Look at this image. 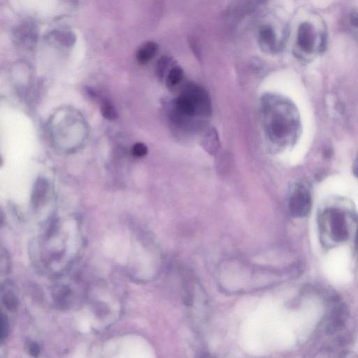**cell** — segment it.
I'll use <instances>...</instances> for the list:
<instances>
[{
	"mask_svg": "<svg viewBox=\"0 0 358 358\" xmlns=\"http://www.w3.org/2000/svg\"><path fill=\"white\" fill-rule=\"evenodd\" d=\"M311 196L307 188L303 186H297L292 193L289 200V208L294 217H305L311 208Z\"/></svg>",
	"mask_w": 358,
	"mask_h": 358,
	"instance_id": "6da1fadb",
	"label": "cell"
},
{
	"mask_svg": "<svg viewBox=\"0 0 358 358\" xmlns=\"http://www.w3.org/2000/svg\"><path fill=\"white\" fill-rule=\"evenodd\" d=\"M324 217L330 224L331 232L335 240H346L348 236L346 216L342 211L338 208H330L325 211Z\"/></svg>",
	"mask_w": 358,
	"mask_h": 358,
	"instance_id": "7a4b0ae2",
	"label": "cell"
},
{
	"mask_svg": "<svg viewBox=\"0 0 358 358\" xmlns=\"http://www.w3.org/2000/svg\"><path fill=\"white\" fill-rule=\"evenodd\" d=\"M314 44L313 31L310 24L302 25L298 31V44L304 51L310 53L312 51Z\"/></svg>",
	"mask_w": 358,
	"mask_h": 358,
	"instance_id": "3957f363",
	"label": "cell"
},
{
	"mask_svg": "<svg viewBox=\"0 0 358 358\" xmlns=\"http://www.w3.org/2000/svg\"><path fill=\"white\" fill-rule=\"evenodd\" d=\"M48 190V182L44 178H39L34 186L33 203L34 206L38 207L44 202Z\"/></svg>",
	"mask_w": 358,
	"mask_h": 358,
	"instance_id": "277c9868",
	"label": "cell"
},
{
	"mask_svg": "<svg viewBox=\"0 0 358 358\" xmlns=\"http://www.w3.org/2000/svg\"><path fill=\"white\" fill-rule=\"evenodd\" d=\"M158 51V45L156 43L150 42L145 43L138 50L137 58L140 64L143 65L150 61Z\"/></svg>",
	"mask_w": 358,
	"mask_h": 358,
	"instance_id": "5b68a950",
	"label": "cell"
},
{
	"mask_svg": "<svg viewBox=\"0 0 358 358\" xmlns=\"http://www.w3.org/2000/svg\"><path fill=\"white\" fill-rule=\"evenodd\" d=\"M184 72L181 67H175L168 74L167 84L169 87H174L182 81Z\"/></svg>",
	"mask_w": 358,
	"mask_h": 358,
	"instance_id": "8992f818",
	"label": "cell"
},
{
	"mask_svg": "<svg viewBox=\"0 0 358 358\" xmlns=\"http://www.w3.org/2000/svg\"><path fill=\"white\" fill-rule=\"evenodd\" d=\"M101 112L105 118L109 121H114L117 118V113L114 106L107 100L102 102L101 106Z\"/></svg>",
	"mask_w": 358,
	"mask_h": 358,
	"instance_id": "52a82bcc",
	"label": "cell"
},
{
	"mask_svg": "<svg viewBox=\"0 0 358 358\" xmlns=\"http://www.w3.org/2000/svg\"><path fill=\"white\" fill-rule=\"evenodd\" d=\"M204 146L210 154H214L218 150V139L216 131L210 132L204 141Z\"/></svg>",
	"mask_w": 358,
	"mask_h": 358,
	"instance_id": "ba28073f",
	"label": "cell"
},
{
	"mask_svg": "<svg viewBox=\"0 0 358 358\" xmlns=\"http://www.w3.org/2000/svg\"><path fill=\"white\" fill-rule=\"evenodd\" d=\"M260 37L263 44L270 47H272L275 44V36L271 27L267 26L262 27L260 31Z\"/></svg>",
	"mask_w": 358,
	"mask_h": 358,
	"instance_id": "9c48e42d",
	"label": "cell"
},
{
	"mask_svg": "<svg viewBox=\"0 0 358 358\" xmlns=\"http://www.w3.org/2000/svg\"><path fill=\"white\" fill-rule=\"evenodd\" d=\"M2 300H3L4 306H5L7 310H16L18 305V302L16 295L13 292H9L4 294Z\"/></svg>",
	"mask_w": 358,
	"mask_h": 358,
	"instance_id": "30bf717a",
	"label": "cell"
},
{
	"mask_svg": "<svg viewBox=\"0 0 358 358\" xmlns=\"http://www.w3.org/2000/svg\"><path fill=\"white\" fill-rule=\"evenodd\" d=\"M132 153L134 156L141 158V157L145 156L147 154L148 148H147L146 145L143 144V143H137L132 147Z\"/></svg>",
	"mask_w": 358,
	"mask_h": 358,
	"instance_id": "8fae6325",
	"label": "cell"
},
{
	"mask_svg": "<svg viewBox=\"0 0 358 358\" xmlns=\"http://www.w3.org/2000/svg\"><path fill=\"white\" fill-rule=\"evenodd\" d=\"M168 63H169V59L166 57H162V58L158 61L156 66V72L157 74H158V76H159L160 78L163 77L165 71L167 70Z\"/></svg>",
	"mask_w": 358,
	"mask_h": 358,
	"instance_id": "7c38bea8",
	"label": "cell"
},
{
	"mask_svg": "<svg viewBox=\"0 0 358 358\" xmlns=\"http://www.w3.org/2000/svg\"><path fill=\"white\" fill-rule=\"evenodd\" d=\"M9 325L8 319L5 315L2 314L1 316V341H3L9 335Z\"/></svg>",
	"mask_w": 358,
	"mask_h": 358,
	"instance_id": "4fadbf2b",
	"label": "cell"
},
{
	"mask_svg": "<svg viewBox=\"0 0 358 358\" xmlns=\"http://www.w3.org/2000/svg\"><path fill=\"white\" fill-rule=\"evenodd\" d=\"M28 352L31 354V355L34 356V357H37L38 356L39 352H40V348H39V345L37 343L32 342L28 344Z\"/></svg>",
	"mask_w": 358,
	"mask_h": 358,
	"instance_id": "5bb4252c",
	"label": "cell"
},
{
	"mask_svg": "<svg viewBox=\"0 0 358 358\" xmlns=\"http://www.w3.org/2000/svg\"><path fill=\"white\" fill-rule=\"evenodd\" d=\"M352 171H353L354 175L355 177L358 178V158L354 162L353 165H352Z\"/></svg>",
	"mask_w": 358,
	"mask_h": 358,
	"instance_id": "9a60e30c",
	"label": "cell"
},
{
	"mask_svg": "<svg viewBox=\"0 0 358 358\" xmlns=\"http://www.w3.org/2000/svg\"><path fill=\"white\" fill-rule=\"evenodd\" d=\"M352 22L355 25L358 26V14H355V16H352Z\"/></svg>",
	"mask_w": 358,
	"mask_h": 358,
	"instance_id": "2e32d148",
	"label": "cell"
}]
</instances>
